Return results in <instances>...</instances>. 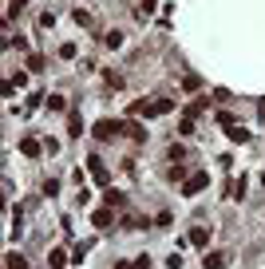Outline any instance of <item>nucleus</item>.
<instances>
[{"mask_svg": "<svg viewBox=\"0 0 265 269\" xmlns=\"http://www.w3.org/2000/svg\"><path fill=\"white\" fill-rule=\"evenodd\" d=\"M119 269H123V265H119Z\"/></svg>", "mask_w": 265, "mask_h": 269, "instance_id": "nucleus-29", "label": "nucleus"}, {"mask_svg": "<svg viewBox=\"0 0 265 269\" xmlns=\"http://www.w3.org/2000/svg\"><path fill=\"white\" fill-rule=\"evenodd\" d=\"M257 115H261V123H265V103H261V111H257Z\"/></svg>", "mask_w": 265, "mask_h": 269, "instance_id": "nucleus-27", "label": "nucleus"}, {"mask_svg": "<svg viewBox=\"0 0 265 269\" xmlns=\"http://www.w3.org/2000/svg\"><path fill=\"white\" fill-rule=\"evenodd\" d=\"M186 241L198 245V250H206V245H210V230H206V226H194L190 234H186Z\"/></svg>", "mask_w": 265, "mask_h": 269, "instance_id": "nucleus-6", "label": "nucleus"}, {"mask_svg": "<svg viewBox=\"0 0 265 269\" xmlns=\"http://www.w3.org/2000/svg\"><path fill=\"white\" fill-rule=\"evenodd\" d=\"M59 60H75V44H63V48H59Z\"/></svg>", "mask_w": 265, "mask_h": 269, "instance_id": "nucleus-23", "label": "nucleus"}, {"mask_svg": "<svg viewBox=\"0 0 265 269\" xmlns=\"http://www.w3.org/2000/svg\"><path fill=\"white\" fill-rule=\"evenodd\" d=\"M40 150H44V143H40V139H32V134H24V139H20V154L40 159Z\"/></svg>", "mask_w": 265, "mask_h": 269, "instance_id": "nucleus-5", "label": "nucleus"}, {"mask_svg": "<svg viewBox=\"0 0 265 269\" xmlns=\"http://www.w3.org/2000/svg\"><path fill=\"white\" fill-rule=\"evenodd\" d=\"M87 166H91V174H95V182H99V186H107V182H111V174H107V166L99 163L95 154H91V159H87Z\"/></svg>", "mask_w": 265, "mask_h": 269, "instance_id": "nucleus-8", "label": "nucleus"}, {"mask_svg": "<svg viewBox=\"0 0 265 269\" xmlns=\"http://www.w3.org/2000/svg\"><path fill=\"white\" fill-rule=\"evenodd\" d=\"M56 24V12H40V28H52Z\"/></svg>", "mask_w": 265, "mask_h": 269, "instance_id": "nucleus-25", "label": "nucleus"}, {"mask_svg": "<svg viewBox=\"0 0 265 269\" xmlns=\"http://www.w3.org/2000/svg\"><path fill=\"white\" fill-rule=\"evenodd\" d=\"M68 134H75V139L83 134V115H79V111H72V115H68Z\"/></svg>", "mask_w": 265, "mask_h": 269, "instance_id": "nucleus-11", "label": "nucleus"}, {"mask_svg": "<svg viewBox=\"0 0 265 269\" xmlns=\"http://www.w3.org/2000/svg\"><path fill=\"white\" fill-rule=\"evenodd\" d=\"M103 79H107V87H123V75H119V72H111V68L103 72Z\"/></svg>", "mask_w": 265, "mask_h": 269, "instance_id": "nucleus-17", "label": "nucleus"}, {"mask_svg": "<svg viewBox=\"0 0 265 269\" xmlns=\"http://www.w3.org/2000/svg\"><path fill=\"white\" fill-rule=\"evenodd\" d=\"M4 261H8V269H24V265H28V261H24V257H20V254H8V257H4Z\"/></svg>", "mask_w": 265, "mask_h": 269, "instance_id": "nucleus-20", "label": "nucleus"}, {"mask_svg": "<svg viewBox=\"0 0 265 269\" xmlns=\"http://www.w3.org/2000/svg\"><path fill=\"white\" fill-rule=\"evenodd\" d=\"M28 72H44V56H28Z\"/></svg>", "mask_w": 265, "mask_h": 269, "instance_id": "nucleus-21", "label": "nucleus"}, {"mask_svg": "<svg viewBox=\"0 0 265 269\" xmlns=\"http://www.w3.org/2000/svg\"><path fill=\"white\" fill-rule=\"evenodd\" d=\"M20 4H24V0H20Z\"/></svg>", "mask_w": 265, "mask_h": 269, "instance_id": "nucleus-28", "label": "nucleus"}, {"mask_svg": "<svg viewBox=\"0 0 265 269\" xmlns=\"http://www.w3.org/2000/svg\"><path fill=\"white\" fill-rule=\"evenodd\" d=\"M214 119H218L222 127H234V115H230V111H218V115H214Z\"/></svg>", "mask_w": 265, "mask_h": 269, "instance_id": "nucleus-24", "label": "nucleus"}, {"mask_svg": "<svg viewBox=\"0 0 265 269\" xmlns=\"http://www.w3.org/2000/svg\"><path fill=\"white\" fill-rule=\"evenodd\" d=\"M202 265H206V269H222V265H226V254H218V250H206Z\"/></svg>", "mask_w": 265, "mask_h": 269, "instance_id": "nucleus-10", "label": "nucleus"}, {"mask_svg": "<svg viewBox=\"0 0 265 269\" xmlns=\"http://www.w3.org/2000/svg\"><path fill=\"white\" fill-rule=\"evenodd\" d=\"M48 265H52V269H63V265H68V254H63V250H52V254H48Z\"/></svg>", "mask_w": 265, "mask_h": 269, "instance_id": "nucleus-13", "label": "nucleus"}, {"mask_svg": "<svg viewBox=\"0 0 265 269\" xmlns=\"http://www.w3.org/2000/svg\"><path fill=\"white\" fill-rule=\"evenodd\" d=\"M178 134H194V119H186V115H182V123H178Z\"/></svg>", "mask_w": 265, "mask_h": 269, "instance_id": "nucleus-22", "label": "nucleus"}, {"mask_svg": "<svg viewBox=\"0 0 265 269\" xmlns=\"http://www.w3.org/2000/svg\"><path fill=\"white\" fill-rule=\"evenodd\" d=\"M72 20H75V24H83V28H91V12H83V8H75Z\"/></svg>", "mask_w": 265, "mask_h": 269, "instance_id": "nucleus-18", "label": "nucleus"}, {"mask_svg": "<svg viewBox=\"0 0 265 269\" xmlns=\"http://www.w3.org/2000/svg\"><path fill=\"white\" fill-rule=\"evenodd\" d=\"M206 186H210V174H206V170H194L190 178L182 182V198H194V194H202Z\"/></svg>", "mask_w": 265, "mask_h": 269, "instance_id": "nucleus-3", "label": "nucleus"}, {"mask_svg": "<svg viewBox=\"0 0 265 269\" xmlns=\"http://www.w3.org/2000/svg\"><path fill=\"white\" fill-rule=\"evenodd\" d=\"M103 206H111V210L127 206V194H123V190H115V186H107V194H103Z\"/></svg>", "mask_w": 265, "mask_h": 269, "instance_id": "nucleus-9", "label": "nucleus"}, {"mask_svg": "<svg viewBox=\"0 0 265 269\" xmlns=\"http://www.w3.org/2000/svg\"><path fill=\"white\" fill-rule=\"evenodd\" d=\"M48 107H52V111H68V99H63V95H48Z\"/></svg>", "mask_w": 265, "mask_h": 269, "instance_id": "nucleus-16", "label": "nucleus"}, {"mask_svg": "<svg viewBox=\"0 0 265 269\" xmlns=\"http://www.w3.org/2000/svg\"><path fill=\"white\" fill-rule=\"evenodd\" d=\"M127 139H131V143H147V127L139 119H127Z\"/></svg>", "mask_w": 265, "mask_h": 269, "instance_id": "nucleus-7", "label": "nucleus"}, {"mask_svg": "<svg viewBox=\"0 0 265 269\" xmlns=\"http://www.w3.org/2000/svg\"><path fill=\"white\" fill-rule=\"evenodd\" d=\"M226 131H230V143H250V131H246V127H226Z\"/></svg>", "mask_w": 265, "mask_h": 269, "instance_id": "nucleus-12", "label": "nucleus"}, {"mask_svg": "<svg viewBox=\"0 0 265 269\" xmlns=\"http://www.w3.org/2000/svg\"><path fill=\"white\" fill-rule=\"evenodd\" d=\"M91 226H95V230H111V226H115V210H111V206L91 210Z\"/></svg>", "mask_w": 265, "mask_h": 269, "instance_id": "nucleus-4", "label": "nucleus"}, {"mask_svg": "<svg viewBox=\"0 0 265 269\" xmlns=\"http://www.w3.org/2000/svg\"><path fill=\"white\" fill-rule=\"evenodd\" d=\"M202 111H206V103H202V99H194V103L186 107V119H198V115H202Z\"/></svg>", "mask_w": 265, "mask_h": 269, "instance_id": "nucleus-15", "label": "nucleus"}, {"mask_svg": "<svg viewBox=\"0 0 265 269\" xmlns=\"http://www.w3.org/2000/svg\"><path fill=\"white\" fill-rule=\"evenodd\" d=\"M91 134H95L99 143H111V139H119V134H127V123H119V119H99L95 127H91Z\"/></svg>", "mask_w": 265, "mask_h": 269, "instance_id": "nucleus-2", "label": "nucleus"}, {"mask_svg": "<svg viewBox=\"0 0 265 269\" xmlns=\"http://www.w3.org/2000/svg\"><path fill=\"white\" fill-rule=\"evenodd\" d=\"M154 4H159V0H143V8H147V12H150V8H154Z\"/></svg>", "mask_w": 265, "mask_h": 269, "instance_id": "nucleus-26", "label": "nucleus"}, {"mask_svg": "<svg viewBox=\"0 0 265 269\" xmlns=\"http://www.w3.org/2000/svg\"><path fill=\"white\" fill-rule=\"evenodd\" d=\"M103 44H107V48H119V44H123V32H107Z\"/></svg>", "mask_w": 265, "mask_h": 269, "instance_id": "nucleus-19", "label": "nucleus"}, {"mask_svg": "<svg viewBox=\"0 0 265 269\" xmlns=\"http://www.w3.org/2000/svg\"><path fill=\"white\" fill-rule=\"evenodd\" d=\"M170 107H174L170 99H135V103H131V115H135V119H143V115L154 119V115H166Z\"/></svg>", "mask_w": 265, "mask_h": 269, "instance_id": "nucleus-1", "label": "nucleus"}, {"mask_svg": "<svg viewBox=\"0 0 265 269\" xmlns=\"http://www.w3.org/2000/svg\"><path fill=\"white\" fill-rule=\"evenodd\" d=\"M182 87H186V91H198V87H202V75H182Z\"/></svg>", "mask_w": 265, "mask_h": 269, "instance_id": "nucleus-14", "label": "nucleus"}]
</instances>
